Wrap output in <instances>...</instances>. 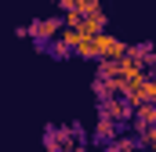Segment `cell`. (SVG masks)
Wrapping results in <instances>:
<instances>
[{"instance_id":"11","label":"cell","mask_w":156,"mask_h":152,"mask_svg":"<svg viewBox=\"0 0 156 152\" xmlns=\"http://www.w3.org/2000/svg\"><path fill=\"white\" fill-rule=\"evenodd\" d=\"M55 4H58V0H55Z\"/></svg>"},{"instance_id":"3","label":"cell","mask_w":156,"mask_h":152,"mask_svg":"<svg viewBox=\"0 0 156 152\" xmlns=\"http://www.w3.org/2000/svg\"><path fill=\"white\" fill-rule=\"evenodd\" d=\"M102 116H105V119H113V123H123V119H131V116H134V105H131V102H127V98H105V102H102Z\"/></svg>"},{"instance_id":"7","label":"cell","mask_w":156,"mask_h":152,"mask_svg":"<svg viewBox=\"0 0 156 152\" xmlns=\"http://www.w3.org/2000/svg\"><path fill=\"white\" fill-rule=\"evenodd\" d=\"M113 130H116V123L102 116V119H98V127H94V138H98V141H113Z\"/></svg>"},{"instance_id":"2","label":"cell","mask_w":156,"mask_h":152,"mask_svg":"<svg viewBox=\"0 0 156 152\" xmlns=\"http://www.w3.org/2000/svg\"><path fill=\"white\" fill-rule=\"evenodd\" d=\"M62 29H66V22H62V18H37V22L29 26V36L40 40V43H51V40H58Z\"/></svg>"},{"instance_id":"9","label":"cell","mask_w":156,"mask_h":152,"mask_svg":"<svg viewBox=\"0 0 156 152\" xmlns=\"http://www.w3.org/2000/svg\"><path fill=\"white\" fill-rule=\"evenodd\" d=\"M98 7H102V0H80V11H83V15H87V11H98Z\"/></svg>"},{"instance_id":"6","label":"cell","mask_w":156,"mask_h":152,"mask_svg":"<svg viewBox=\"0 0 156 152\" xmlns=\"http://www.w3.org/2000/svg\"><path fill=\"white\" fill-rule=\"evenodd\" d=\"M98 80L116 83V80H120V62H98Z\"/></svg>"},{"instance_id":"8","label":"cell","mask_w":156,"mask_h":152,"mask_svg":"<svg viewBox=\"0 0 156 152\" xmlns=\"http://www.w3.org/2000/svg\"><path fill=\"white\" fill-rule=\"evenodd\" d=\"M58 7L66 11V15H73V11H80V0H58ZM83 15V11H80Z\"/></svg>"},{"instance_id":"5","label":"cell","mask_w":156,"mask_h":152,"mask_svg":"<svg viewBox=\"0 0 156 152\" xmlns=\"http://www.w3.org/2000/svg\"><path fill=\"white\" fill-rule=\"evenodd\" d=\"M131 119H134V130H138V134L153 130V127H156V105H149V102H145V105H138Z\"/></svg>"},{"instance_id":"4","label":"cell","mask_w":156,"mask_h":152,"mask_svg":"<svg viewBox=\"0 0 156 152\" xmlns=\"http://www.w3.org/2000/svg\"><path fill=\"white\" fill-rule=\"evenodd\" d=\"M80 33H83L87 40L102 36V33H105V11H102V7H98V11H87L83 22H80Z\"/></svg>"},{"instance_id":"10","label":"cell","mask_w":156,"mask_h":152,"mask_svg":"<svg viewBox=\"0 0 156 152\" xmlns=\"http://www.w3.org/2000/svg\"><path fill=\"white\" fill-rule=\"evenodd\" d=\"M149 80H153V83H156V62H153V65H149Z\"/></svg>"},{"instance_id":"1","label":"cell","mask_w":156,"mask_h":152,"mask_svg":"<svg viewBox=\"0 0 156 152\" xmlns=\"http://www.w3.org/2000/svg\"><path fill=\"white\" fill-rule=\"evenodd\" d=\"M127 54V43L116 36H109V33H102V36H94V58L98 62H120Z\"/></svg>"}]
</instances>
